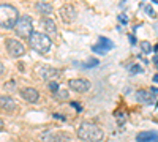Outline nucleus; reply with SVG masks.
Masks as SVG:
<instances>
[{
    "instance_id": "f257e3e1",
    "label": "nucleus",
    "mask_w": 158,
    "mask_h": 142,
    "mask_svg": "<svg viewBox=\"0 0 158 142\" xmlns=\"http://www.w3.org/2000/svg\"><path fill=\"white\" fill-rule=\"evenodd\" d=\"M77 136L79 139L87 140V142H101L104 137V133L94 122H82L77 128Z\"/></svg>"
},
{
    "instance_id": "f03ea898",
    "label": "nucleus",
    "mask_w": 158,
    "mask_h": 142,
    "mask_svg": "<svg viewBox=\"0 0 158 142\" xmlns=\"http://www.w3.org/2000/svg\"><path fill=\"white\" fill-rule=\"evenodd\" d=\"M19 19V11L16 6L3 3L0 5V27H3L6 30L15 29V24Z\"/></svg>"
},
{
    "instance_id": "7ed1b4c3",
    "label": "nucleus",
    "mask_w": 158,
    "mask_h": 142,
    "mask_svg": "<svg viewBox=\"0 0 158 142\" xmlns=\"http://www.w3.org/2000/svg\"><path fill=\"white\" fill-rule=\"evenodd\" d=\"M29 44L33 51H36L38 54H46L49 52L51 49V38L44 33H40V32H33L29 36Z\"/></svg>"
},
{
    "instance_id": "20e7f679",
    "label": "nucleus",
    "mask_w": 158,
    "mask_h": 142,
    "mask_svg": "<svg viewBox=\"0 0 158 142\" xmlns=\"http://www.w3.org/2000/svg\"><path fill=\"white\" fill-rule=\"evenodd\" d=\"M15 30H16V33H18L21 38H24V40H29V36L33 33V21H32V18L27 16V14L21 16V18L18 19V22L15 24Z\"/></svg>"
},
{
    "instance_id": "39448f33",
    "label": "nucleus",
    "mask_w": 158,
    "mask_h": 142,
    "mask_svg": "<svg viewBox=\"0 0 158 142\" xmlns=\"http://www.w3.org/2000/svg\"><path fill=\"white\" fill-rule=\"evenodd\" d=\"M6 49L11 57H22L25 54V47L21 41L13 40V38H8L6 40Z\"/></svg>"
},
{
    "instance_id": "423d86ee",
    "label": "nucleus",
    "mask_w": 158,
    "mask_h": 142,
    "mask_svg": "<svg viewBox=\"0 0 158 142\" xmlns=\"http://www.w3.org/2000/svg\"><path fill=\"white\" fill-rule=\"evenodd\" d=\"M111 49H114V43L111 40H108V38H104V36H100L98 38V43L92 46V51L97 54H108Z\"/></svg>"
},
{
    "instance_id": "0eeeda50",
    "label": "nucleus",
    "mask_w": 158,
    "mask_h": 142,
    "mask_svg": "<svg viewBox=\"0 0 158 142\" xmlns=\"http://www.w3.org/2000/svg\"><path fill=\"white\" fill-rule=\"evenodd\" d=\"M59 14H60L63 22H73L76 19V8L73 5H70V3H65L59 10Z\"/></svg>"
},
{
    "instance_id": "6e6552de",
    "label": "nucleus",
    "mask_w": 158,
    "mask_h": 142,
    "mask_svg": "<svg viewBox=\"0 0 158 142\" xmlns=\"http://www.w3.org/2000/svg\"><path fill=\"white\" fill-rule=\"evenodd\" d=\"M36 74L41 77V79H52V77H57L59 76V71L56 68H51V67H46V65H40L36 67Z\"/></svg>"
},
{
    "instance_id": "1a4fd4ad",
    "label": "nucleus",
    "mask_w": 158,
    "mask_h": 142,
    "mask_svg": "<svg viewBox=\"0 0 158 142\" xmlns=\"http://www.w3.org/2000/svg\"><path fill=\"white\" fill-rule=\"evenodd\" d=\"M68 85H70L71 90L79 92V93H84L87 90H90V82L87 79H71Z\"/></svg>"
},
{
    "instance_id": "9d476101",
    "label": "nucleus",
    "mask_w": 158,
    "mask_h": 142,
    "mask_svg": "<svg viewBox=\"0 0 158 142\" xmlns=\"http://www.w3.org/2000/svg\"><path fill=\"white\" fill-rule=\"evenodd\" d=\"M136 142H158V131H141L136 136Z\"/></svg>"
},
{
    "instance_id": "9b49d317",
    "label": "nucleus",
    "mask_w": 158,
    "mask_h": 142,
    "mask_svg": "<svg viewBox=\"0 0 158 142\" xmlns=\"http://www.w3.org/2000/svg\"><path fill=\"white\" fill-rule=\"evenodd\" d=\"M136 99L141 104H152V103H155V96L149 92V90H138Z\"/></svg>"
},
{
    "instance_id": "f8f14e48",
    "label": "nucleus",
    "mask_w": 158,
    "mask_h": 142,
    "mask_svg": "<svg viewBox=\"0 0 158 142\" xmlns=\"http://www.w3.org/2000/svg\"><path fill=\"white\" fill-rule=\"evenodd\" d=\"M0 109H3L6 112H13L16 109V103L11 96H6V95H2L0 96Z\"/></svg>"
},
{
    "instance_id": "ddd939ff",
    "label": "nucleus",
    "mask_w": 158,
    "mask_h": 142,
    "mask_svg": "<svg viewBox=\"0 0 158 142\" xmlns=\"http://www.w3.org/2000/svg\"><path fill=\"white\" fill-rule=\"evenodd\" d=\"M21 95H22V98H24L25 101H29V103H36L38 98H40L38 92H36L35 88H32V87H27V88L21 90Z\"/></svg>"
},
{
    "instance_id": "4468645a",
    "label": "nucleus",
    "mask_w": 158,
    "mask_h": 142,
    "mask_svg": "<svg viewBox=\"0 0 158 142\" xmlns=\"http://www.w3.org/2000/svg\"><path fill=\"white\" fill-rule=\"evenodd\" d=\"M41 25L44 27V30L49 33V35H56L57 33V27H56V22L52 19H41Z\"/></svg>"
},
{
    "instance_id": "2eb2a0df",
    "label": "nucleus",
    "mask_w": 158,
    "mask_h": 142,
    "mask_svg": "<svg viewBox=\"0 0 158 142\" xmlns=\"http://www.w3.org/2000/svg\"><path fill=\"white\" fill-rule=\"evenodd\" d=\"M51 140H52V142H71V137H70V134H67V133L59 131V133H56V134H52Z\"/></svg>"
},
{
    "instance_id": "dca6fc26",
    "label": "nucleus",
    "mask_w": 158,
    "mask_h": 142,
    "mask_svg": "<svg viewBox=\"0 0 158 142\" xmlns=\"http://www.w3.org/2000/svg\"><path fill=\"white\" fill-rule=\"evenodd\" d=\"M36 10L41 13V14H51L52 13V5L48 2H38L36 3Z\"/></svg>"
},
{
    "instance_id": "f3484780",
    "label": "nucleus",
    "mask_w": 158,
    "mask_h": 142,
    "mask_svg": "<svg viewBox=\"0 0 158 142\" xmlns=\"http://www.w3.org/2000/svg\"><path fill=\"white\" fill-rule=\"evenodd\" d=\"M56 96H57L59 99H67V98L70 96V92H68V90H57Z\"/></svg>"
},
{
    "instance_id": "a211bd4d",
    "label": "nucleus",
    "mask_w": 158,
    "mask_h": 142,
    "mask_svg": "<svg viewBox=\"0 0 158 142\" xmlns=\"http://www.w3.org/2000/svg\"><path fill=\"white\" fill-rule=\"evenodd\" d=\"M141 49H142V52L149 54V52H152V44L149 41H142L141 43Z\"/></svg>"
},
{
    "instance_id": "6ab92c4d",
    "label": "nucleus",
    "mask_w": 158,
    "mask_h": 142,
    "mask_svg": "<svg viewBox=\"0 0 158 142\" xmlns=\"http://www.w3.org/2000/svg\"><path fill=\"white\" fill-rule=\"evenodd\" d=\"M97 65H98V60H97V59H90L84 67H85V68H92V67H97Z\"/></svg>"
},
{
    "instance_id": "aec40b11",
    "label": "nucleus",
    "mask_w": 158,
    "mask_h": 142,
    "mask_svg": "<svg viewBox=\"0 0 158 142\" xmlns=\"http://www.w3.org/2000/svg\"><path fill=\"white\" fill-rule=\"evenodd\" d=\"M49 90H52V92H57V90H60V87H59V84L56 82V81H52V82H49Z\"/></svg>"
},
{
    "instance_id": "412c9836",
    "label": "nucleus",
    "mask_w": 158,
    "mask_h": 142,
    "mask_svg": "<svg viewBox=\"0 0 158 142\" xmlns=\"http://www.w3.org/2000/svg\"><path fill=\"white\" fill-rule=\"evenodd\" d=\"M130 73H133V74H136V73H142V68H141L139 65H133V67H130Z\"/></svg>"
},
{
    "instance_id": "4be33fe9",
    "label": "nucleus",
    "mask_w": 158,
    "mask_h": 142,
    "mask_svg": "<svg viewBox=\"0 0 158 142\" xmlns=\"http://www.w3.org/2000/svg\"><path fill=\"white\" fill-rule=\"evenodd\" d=\"M146 11H147V14H149L150 18H155V16H156L155 11H153V8H152V5H146Z\"/></svg>"
},
{
    "instance_id": "5701e85b",
    "label": "nucleus",
    "mask_w": 158,
    "mask_h": 142,
    "mask_svg": "<svg viewBox=\"0 0 158 142\" xmlns=\"http://www.w3.org/2000/svg\"><path fill=\"white\" fill-rule=\"evenodd\" d=\"M117 19H118V22H122L123 25H125V24H128V18H127V16H123V14H118V18H117Z\"/></svg>"
},
{
    "instance_id": "b1692460",
    "label": "nucleus",
    "mask_w": 158,
    "mask_h": 142,
    "mask_svg": "<svg viewBox=\"0 0 158 142\" xmlns=\"http://www.w3.org/2000/svg\"><path fill=\"white\" fill-rule=\"evenodd\" d=\"M16 88V84L15 82H8V84H5V90H15Z\"/></svg>"
},
{
    "instance_id": "393cba45",
    "label": "nucleus",
    "mask_w": 158,
    "mask_h": 142,
    "mask_svg": "<svg viewBox=\"0 0 158 142\" xmlns=\"http://www.w3.org/2000/svg\"><path fill=\"white\" fill-rule=\"evenodd\" d=\"M70 104H71L73 108H76V111H79V112H81V111H82V108H81V106H79V104H77V101H73V103H70Z\"/></svg>"
},
{
    "instance_id": "a878e982",
    "label": "nucleus",
    "mask_w": 158,
    "mask_h": 142,
    "mask_svg": "<svg viewBox=\"0 0 158 142\" xmlns=\"http://www.w3.org/2000/svg\"><path fill=\"white\" fill-rule=\"evenodd\" d=\"M149 90H150V93H152L153 96H156V95H158V88H156V87H152V88H149Z\"/></svg>"
},
{
    "instance_id": "bb28decb",
    "label": "nucleus",
    "mask_w": 158,
    "mask_h": 142,
    "mask_svg": "<svg viewBox=\"0 0 158 142\" xmlns=\"http://www.w3.org/2000/svg\"><path fill=\"white\" fill-rule=\"evenodd\" d=\"M130 43H131V44H136V36L130 35Z\"/></svg>"
},
{
    "instance_id": "cd10ccee",
    "label": "nucleus",
    "mask_w": 158,
    "mask_h": 142,
    "mask_svg": "<svg viewBox=\"0 0 158 142\" xmlns=\"http://www.w3.org/2000/svg\"><path fill=\"white\" fill-rule=\"evenodd\" d=\"M54 117L56 119H60V120H65V117H63V115H60V114H54Z\"/></svg>"
},
{
    "instance_id": "c85d7f7f",
    "label": "nucleus",
    "mask_w": 158,
    "mask_h": 142,
    "mask_svg": "<svg viewBox=\"0 0 158 142\" xmlns=\"http://www.w3.org/2000/svg\"><path fill=\"white\" fill-rule=\"evenodd\" d=\"M153 63H156V67H158V55L153 57Z\"/></svg>"
},
{
    "instance_id": "c756f323",
    "label": "nucleus",
    "mask_w": 158,
    "mask_h": 142,
    "mask_svg": "<svg viewBox=\"0 0 158 142\" xmlns=\"http://www.w3.org/2000/svg\"><path fill=\"white\" fill-rule=\"evenodd\" d=\"M2 130H3V120L0 119V131H2Z\"/></svg>"
},
{
    "instance_id": "7c9ffc66",
    "label": "nucleus",
    "mask_w": 158,
    "mask_h": 142,
    "mask_svg": "<svg viewBox=\"0 0 158 142\" xmlns=\"http://www.w3.org/2000/svg\"><path fill=\"white\" fill-rule=\"evenodd\" d=\"M153 82H158V74H155V76H153Z\"/></svg>"
},
{
    "instance_id": "2f4dec72",
    "label": "nucleus",
    "mask_w": 158,
    "mask_h": 142,
    "mask_svg": "<svg viewBox=\"0 0 158 142\" xmlns=\"http://www.w3.org/2000/svg\"><path fill=\"white\" fill-rule=\"evenodd\" d=\"M152 49H153V51H155V52H158V44H155V46H153V47H152Z\"/></svg>"
},
{
    "instance_id": "473e14b6",
    "label": "nucleus",
    "mask_w": 158,
    "mask_h": 142,
    "mask_svg": "<svg viewBox=\"0 0 158 142\" xmlns=\"http://www.w3.org/2000/svg\"><path fill=\"white\" fill-rule=\"evenodd\" d=\"M2 73H3V65L0 63V74H2Z\"/></svg>"
},
{
    "instance_id": "72a5a7b5",
    "label": "nucleus",
    "mask_w": 158,
    "mask_h": 142,
    "mask_svg": "<svg viewBox=\"0 0 158 142\" xmlns=\"http://www.w3.org/2000/svg\"><path fill=\"white\" fill-rule=\"evenodd\" d=\"M156 106H158V103H156Z\"/></svg>"
}]
</instances>
